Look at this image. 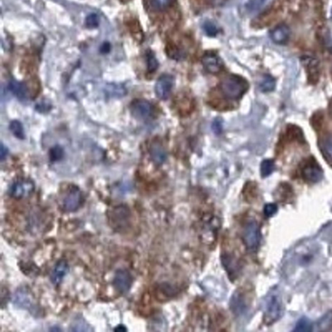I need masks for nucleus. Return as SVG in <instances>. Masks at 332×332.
<instances>
[{
  "mask_svg": "<svg viewBox=\"0 0 332 332\" xmlns=\"http://www.w3.org/2000/svg\"><path fill=\"white\" fill-rule=\"evenodd\" d=\"M247 81L238 75H231L225 78L221 82V89L227 98L237 100L247 91Z\"/></svg>",
  "mask_w": 332,
  "mask_h": 332,
  "instance_id": "1",
  "label": "nucleus"
},
{
  "mask_svg": "<svg viewBox=\"0 0 332 332\" xmlns=\"http://www.w3.org/2000/svg\"><path fill=\"white\" fill-rule=\"evenodd\" d=\"M110 226L114 231L123 232L130 227L131 212L126 205L120 204L114 207L108 214Z\"/></svg>",
  "mask_w": 332,
  "mask_h": 332,
  "instance_id": "2",
  "label": "nucleus"
},
{
  "mask_svg": "<svg viewBox=\"0 0 332 332\" xmlns=\"http://www.w3.org/2000/svg\"><path fill=\"white\" fill-rule=\"evenodd\" d=\"M264 321L267 325H272L281 317L282 302L279 295L272 292L266 297L264 306Z\"/></svg>",
  "mask_w": 332,
  "mask_h": 332,
  "instance_id": "3",
  "label": "nucleus"
},
{
  "mask_svg": "<svg viewBox=\"0 0 332 332\" xmlns=\"http://www.w3.org/2000/svg\"><path fill=\"white\" fill-rule=\"evenodd\" d=\"M243 240L249 251L255 252L258 249L261 240V233L256 221H249L245 225L243 232Z\"/></svg>",
  "mask_w": 332,
  "mask_h": 332,
  "instance_id": "4",
  "label": "nucleus"
},
{
  "mask_svg": "<svg viewBox=\"0 0 332 332\" xmlns=\"http://www.w3.org/2000/svg\"><path fill=\"white\" fill-rule=\"evenodd\" d=\"M83 202V197L81 190L77 187L73 186L67 191L63 199L61 208L65 212H75L79 210Z\"/></svg>",
  "mask_w": 332,
  "mask_h": 332,
  "instance_id": "5",
  "label": "nucleus"
},
{
  "mask_svg": "<svg viewBox=\"0 0 332 332\" xmlns=\"http://www.w3.org/2000/svg\"><path fill=\"white\" fill-rule=\"evenodd\" d=\"M34 184L29 179H19L13 182L9 188V195L16 199L27 198L33 193Z\"/></svg>",
  "mask_w": 332,
  "mask_h": 332,
  "instance_id": "6",
  "label": "nucleus"
},
{
  "mask_svg": "<svg viewBox=\"0 0 332 332\" xmlns=\"http://www.w3.org/2000/svg\"><path fill=\"white\" fill-rule=\"evenodd\" d=\"M133 285V277L128 270L120 268L115 272L113 286L119 294L124 295L129 292Z\"/></svg>",
  "mask_w": 332,
  "mask_h": 332,
  "instance_id": "7",
  "label": "nucleus"
},
{
  "mask_svg": "<svg viewBox=\"0 0 332 332\" xmlns=\"http://www.w3.org/2000/svg\"><path fill=\"white\" fill-rule=\"evenodd\" d=\"M301 172L304 179L311 183H317L323 177V170L314 160L307 161L303 166Z\"/></svg>",
  "mask_w": 332,
  "mask_h": 332,
  "instance_id": "8",
  "label": "nucleus"
},
{
  "mask_svg": "<svg viewBox=\"0 0 332 332\" xmlns=\"http://www.w3.org/2000/svg\"><path fill=\"white\" fill-rule=\"evenodd\" d=\"M131 111L133 116L137 120H147L152 114V105L146 100H135L131 104Z\"/></svg>",
  "mask_w": 332,
  "mask_h": 332,
  "instance_id": "9",
  "label": "nucleus"
},
{
  "mask_svg": "<svg viewBox=\"0 0 332 332\" xmlns=\"http://www.w3.org/2000/svg\"><path fill=\"white\" fill-rule=\"evenodd\" d=\"M174 85L173 77L170 75H164L158 79L155 85V92L160 99L165 100L169 97Z\"/></svg>",
  "mask_w": 332,
  "mask_h": 332,
  "instance_id": "10",
  "label": "nucleus"
},
{
  "mask_svg": "<svg viewBox=\"0 0 332 332\" xmlns=\"http://www.w3.org/2000/svg\"><path fill=\"white\" fill-rule=\"evenodd\" d=\"M303 65L306 68L307 79L311 85H316L320 77V68L318 61L310 57H305L302 59Z\"/></svg>",
  "mask_w": 332,
  "mask_h": 332,
  "instance_id": "11",
  "label": "nucleus"
},
{
  "mask_svg": "<svg viewBox=\"0 0 332 332\" xmlns=\"http://www.w3.org/2000/svg\"><path fill=\"white\" fill-rule=\"evenodd\" d=\"M230 307L231 311L235 316H241L248 310V302L245 295L240 291H237L231 299Z\"/></svg>",
  "mask_w": 332,
  "mask_h": 332,
  "instance_id": "12",
  "label": "nucleus"
},
{
  "mask_svg": "<svg viewBox=\"0 0 332 332\" xmlns=\"http://www.w3.org/2000/svg\"><path fill=\"white\" fill-rule=\"evenodd\" d=\"M202 63L206 71L211 73H217L223 67V62L216 53L207 52L202 58Z\"/></svg>",
  "mask_w": 332,
  "mask_h": 332,
  "instance_id": "13",
  "label": "nucleus"
},
{
  "mask_svg": "<svg viewBox=\"0 0 332 332\" xmlns=\"http://www.w3.org/2000/svg\"><path fill=\"white\" fill-rule=\"evenodd\" d=\"M291 31L288 26L281 24L276 26L270 32V36L275 44H286L290 40Z\"/></svg>",
  "mask_w": 332,
  "mask_h": 332,
  "instance_id": "14",
  "label": "nucleus"
},
{
  "mask_svg": "<svg viewBox=\"0 0 332 332\" xmlns=\"http://www.w3.org/2000/svg\"><path fill=\"white\" fill-rule=\"evenodd\" d=\"M68 270V264L65 260H61L57 262L51 273V280L53 284L55 286H59L66 275Z\"/></svg>",
  "mask_w": 332,
  "mask_h": 332,
  "instance_id": "15",
  "label": "nucleus"
},
{
  "mask_svg": "<svg viewBox=\"0 0 332 332\" xmlns=\"http://www.w3.org/2000/svg\"><path fill=\"white\" fill-rule=\"evenodd\" d=\"M150 155L154 163L157 165H163L167 158L165 148L161 143L154 141L150 147Z\"/></svg>",
  "mask_w": 332,
  "mask_h": 332,
  "instance_id": "16",
  "label": "nucleus"
},
{
  "mask_svg": "<svg viewBox=\"0 0 332 332\" xmlns=\"http://www.w3.org/2000/svg\"><path fill=\"white\" fill-rule=\"evenodd\" d=\"M10 90L20 100H26L28 98V89L25 84L16 81H11L9 83Z\"/></svg>",
  "mask_w": 332,
  "mask_h": 332,
  "instance_id": "17",
  "label": "nucleus"
},
{
  "mask_svg": "<svg viewBox=\"0 0 332 332\" xmlns=\"http://www.w3.org/2000/svg\"><path fill=\"white\" fill-rule=\"evenodd\" d=\"M222 262L223 266L228 271L229 275L232 276H236L238 272L239 264L237 263L236 259L233 256L229 255H224L222 256Z\"/></svg>",
  "mask_w": 332,
  "mask_h": 332,
  "instance_id": "18",
  "label": "nucleus"
},
{
  "mask_svg": "<svg viewBox=\"0 0 332 332\" xmlns=\"http://www.w3.org/2000/svg\"><path fill=\"white\" fill-rule=\"evenodd\" d=\"M315 331L319 332H327L332 330V311H329L323 315L317 322L315 325Z\"/></svg>",
  "mask_w": 332,
  "mask_h": 332,
  "instance_id": "19",
  "label": "nucleus"
},
{
  "mask_svg": "<svg viewBox=\"0 0 332 332\" xmlns=\"http://www.w3.org/2000/svg\"><path fill=\"white\" fill-rule=\"evenodd\" d=\"M287 139L289 141H297L299 142L304 141V134L302 130L299 127L290 125L286 131Z\"/></svg>",
  "mask_w": 332,
  "mask_h": 332,
  "instance_id": "20",
  "label": "nucleus"
},
{
  "mask_svg": "<svg viewBox=\"0 0 332 332\" xmlns=\"http://www.w3.org/2000/svg\"><path fill=\"white\" fill-rule=\"evenodd\" d=\"M70 331L73 332H92L93 329L82 318H77L72 323L70 326Z\"/></svg>",
  "mask_w": 332,
  "mask_h": 332,
  "instance_id": "21",
  "label": "nucleus"
},
{
  "mask_svg": "<svg viewBox=\"0 0 332 332\" xmlns=\"http://www.w3.org/2000/svg\"><path fill=\"white\" fill-rule=\"evenodd\" d=\"M276 83L274 78L270 75H266L260 83V90L263 92L272 91L275 88Z\"/></svg>",
  "mask_w": 332,
  "mask_h": 332,
  "instance_id": "22",
  "label": "nucleus"
},
{
  "mask_svg": "<svg viewBox=\"0 0 332 332\" xmlns=\"http://www.w3.org/2000/svg\"><path fill=\"white\" fill-rule=\"evenodd\" d=\"M312 331V324L306 317H302L298 322L294 329V332H308Z\"/></svg>",
  "mask_w": 332,
  "mask_h": 332,
  "instance_id": "23",
  "label": "nucleus"
},
{
  "mask_svg": "<svg viewBox=\"0 0 332 332\" xmlns=\"http://www.w3.org/2000/svg\"><path fill=\"white\" fill-rule=\"evenodd\" d=\"M9 128L12 133L18 138L23 139L24 138V128L21 123L17 120L13 121L10 124Z\"/></svg>",
  "mask_w": 332,
  "mask_h": 332,
  "instance_id": "24",
  "label": "nucleus"
},
{
  "mask_svg": "<svg viewBox=\"0 0 332 332\" xmlns=\"http://www.w3.org/2000/svg\"><path fill=\"white\" fill-rule=\"evenodd\" d=\"M274 163L272 160L267 159L262 162L261 165V174L263 177H267L273 172Z\"/></svg>",
  "mask_w": 332,
  "mask_h": 332,
  "instance_id": "25",
  "label": "nucleus"
},
{
  "mask_svg": "<svg viewBox=\"0 0 332 332\" xmlns=\"http://www.w3.org/2000/svg\"><path fill=\"white\" fill-rule=\"evenodd\" d=\"M174 0H151V6L155 11H165L173 4Z\"/></svg>",
  "mask_w": 332,
  "mask_h": 332,
  "instance_id": "26",
  "label": "nucleus"
},
{
  "mask_svg": "<svg viewBox=\"0 0 332 332\" xmlns=\"http://www.w3.org/2000/svg\"><path fill=\"white\" fill-rule=\"evenodd\" d=\"M323 114L321 113V112H317L311 117V125L315 130L319 131L321 130L322 126H323Z\"/></svg>",
  "mask_w": 332,
  "mask_h": 332,
  "instance_id": "27",
  "label": "nucleus"
},
{
  "mask_svg": "<svg viewBox=\"0 0 332 332\" xmlns=\"http://www.w3.org/2000/svg\"><path fill=\"white\" fill-rule=\"evenodd\" d=\"M147 67L150 72H153L159 67V63L152 51H148L147 53Z\"/></svg>",
  "mask_w": 332,
  "mask_h": 332,
  "instance_id": "28",
  "label": "nucleus"
},
{
  "mask_svg": "<svg viewBox=\"0 0 332 332\" xmlns=\"http://www.w3.org/2000/svg\"><path fill=\"white\" fill-rule=\"evenodd\" d=\"M202 28H203L205 33L207 35L211 36V37L216 36L219 32L217 27L211 22H204L203 26H202Z\"/></svg>",
  "mask_w": 332,
  "mask_h": 332,
  "instance_id": "29",
  "label": "nucleus"
},
{
  "mask_svg": "<svg viewBox=\"0 0 332 332\" xmlns=\"http://www.w3.org/2000/svg\"><path fill=\"white\" fill-rule=\"evenodd\" d=\"M86 26L89 29L97 28L100 24V18L97 14H91L88 16L85 20Z\"/></svg>",
  "mask_w": 332,
  "mask_h": 332,
  "instance_id": "30",
  "label": "nucleus"
},
{
  "mask_svg": "<svg viewBox=\"0 0 332 332\" xmlns=\"http://www.w3.org/2000/svg\"><path fill=\"white\" fill-rule=\"evenodd\" d=\"M63 155H64L63 149L60 146L57 145V146L53 147L50 152L51 161L53 162L60 161Z\"/></svg>",
  "mask_w": 332,
  "mask_h": 332,
  "instance_id": "31",
  "label": "nucleus"
},
{
  "mask_svg": "<svg viewBox=\"0 0 332 332\" xmlns=\"http://www.w3.org/2000/svg\"><path fill=\"white\" fill-rule=\"evenodd\" d=\"M167 53L168 56H169L171 58L176 59V60H180V59L183 57L182 51L179 48H177V47L171 46L167 47Z\"/></svg>",
  "mask_w": 332,
  "mask_h": 332,
  "instance_id": "32",
  "label": "nucleus"
},
{
  "mask_svg": "<svg viewBox=\"0 0 332 332\" xmlns=\"http://www.w3.org/2000/svg\"><path fill=\"white\" fill-rule=\"evenodd\" d=\"M266 0H250L246 7L249 11H255L261 7Z\"/></svg>",
  "mask_w": 332,
  "mask_h": 332,
  "instance_id": "33",
  "label": "nucleus"
},
{
  "mask_svg": "<svg viewBox=\"0 0 332 332\" xmlns=\"http://www.w3.org/2000/svg\"><path fill=\"white\" fill-rule=\"evenodd\" d=\"M323 146L328 157L332 160V136H329L325 139Z\"/></svg>",
  "mask_w": 332,
  "mask_h": 332,
  "instance_id": "34",
  "label": "nucleus"
},
{
  "mask_svg": "<svg viewBox=\"0 0 332 332\" xmlns=\"http://www.w3.org/2000/svg\"><path fill=\"white\" fill-rule=\"evenodd\" d=\"M278 207L276 204L273 203H268L264 207V214L267 217L273 216L277 212Z\"/></svg>",
  "mask_w": 332,
  "mask_h": 332,
  "instance_id": "35",
  "label": "nucleus"
},
{
  "mask_svg": "<svg viewBox=\"0 0 332 332\" xmlns=\"http://www.w3.org/2000/svg\"><path fill=\"white\" fill-rule=\"evenodd\" d=\"M212 128L215 134H221V132H222L223 124L220 119L217 118L214 120V122L212 124Z\"/></svg>",
  "mask_w": 332,
  "mask_h": 332,
  "instance_id": "36",
  "label": "nucleus"
},
{
  "mask_svg": "<svg viewBox=\"0 0 332 332\" xmlns=\"http://www.w3.org/2000/svg\"><path fill=\"white\" fill-rule=\"evenodd\" d=\"M9 291L6 288H1V306L3 307L7 304L8 300H9Z\"/></svg>",
  "mask_w": 332,
  "mask_h": 332,
  "instance_id": "37",
  "label": "nucleus"
},
{
  "mask_svg": "<svg viewBox=\"0 0 332 332\" xmlns=\"http://www.w3.org/2000/svg\"><path fill=\"white\" fill-rule=\"evenodd\" d=\"M227 1V0H204V3L208 6L217 7L223 5Z\"/></svg>",
  "mask_w": 332,
  "mask_h": 332,
  "instance_id": "38",
  "label": "nucleus"
},
{
  "mask_svg": "<svg viewBox=\"0 0 332 332\" xmlns=\"http://www.w3.org/2000/svg\"><path fill=\"white\" fill-rule=\"evenodd\" d=\"M110 48H111V47H110V43L104 42L102 44L101 48H100V51L102 54H106V53L110 52Z\"/></svg>",
  "mask_w": 332,
  "mask_h": 332,
  "instance_id": "39",
  "label": "nucleus"
},
{
  "mask_svg": "<svg viewBox=\"0 0 332 332\" xmlns=\"http://www.w3.org/2000/svg\"><path fill=\"white\" fill-rule=\"evenodd\" d=\"M7 155V149L3 144H1V148H0V157H1V161H3Z\"/></svg>",
  "mask_w": 332,
  "mask_h": 332,
  "instance_id": "40",
  "label": "nucleus"
},
{
  "mask_svg": "<svg viewBox=\"0 0 332 332\" xmlns=\"http://www.w3.org/2000/svg\"><path fill=\"white\" fill-rule=\"evenodd\" d=\"M127 331H128V330H127L126 327L124 325H119L115 329H114V331L116 332H126Z\"/></svg>",
  "mask_w": 332,
  "mask_h": 332,
  "instance_id": "41",
  "label": "nucleus"
}]
</instances>
